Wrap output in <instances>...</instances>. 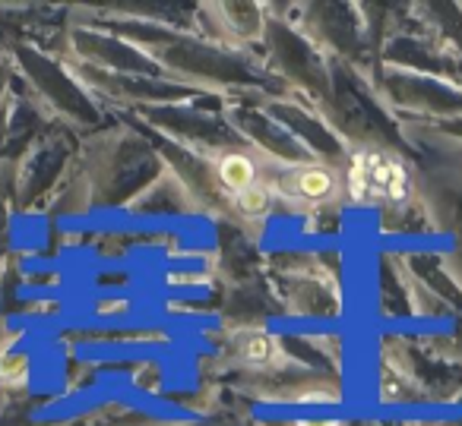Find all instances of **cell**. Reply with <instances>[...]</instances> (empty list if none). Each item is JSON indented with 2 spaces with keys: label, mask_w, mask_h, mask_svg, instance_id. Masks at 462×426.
<instances>
[{
  "label": "cell",
  "mask_w": 462,
  "mask_h": 426,
  "mask_svg": "<svg viewBox=\"0 0 462 426\" xmlns=\"http://www.w3.org/2000/svg\"><path fill=\"white\" fill-rule=\"evenodd\" d=\"M342 184L346 196L358 205H402L411 196L409 165L396 152L380 146L355 149Z\"/></svg>",
  "instance_id": "obj_1"
},
{
  "label": "cell",
  "mask_w": 462,
  "mask_h": 426,
  "mask_svg": "<svg viewBox=\"0 0 462 426\" xmlns=\"http://www.w3.org/2000/svg\"><path fill=\"white\" fill-rule=\"evenodd\" d=\"M276 199H289L298 205H329L346 193L342 174L320 161H308V165H295L276 180H270Z\"/></svg>",
  "instance_id": "obj_2"
},
{
  "label": "cell",
  "mask_w": 462,
  "mask_h": 426,
  "mask_svg": "<svg viewBox=\"0 0 462 426\" xmlns=\"http://www.w3.org/2000/svg\"><path fill=\"white\" fill-rule=\"evenodd\" d=\"M231 354L245 367L257 369V373H270L285 363V348L273 331L263 329H245L231 338Z\"/></svg>",
  "instance_id": "obj_3"
},
{
  "label": "cell",
  "mask_w": 462,
  "mask_h": 426,
  "mask_svg": "<svg viewBox=\"0 0 462 426\" xmlns=\"http://www.w3.org/2000/svg\"><path fill=\"white\" fill-rule=\"evenodd\" d=\"M216 180L231 199V196H238V193H245L247 186L257 184L260 168L247 152H225V155H218V161H216Z\"/></svg>",
  "instance_id": "obj_4"
},
{
  "label": "cell",
  "mask_w": 462,
  "mask_h": 426,
  "mask_svg": "<svg viewBox=\"0 0 462 426\" xmlns=\"http://www.w3.org/2000/svg\"><path fill=\"white\" fill-rule=\"evenodd\" d=\"M231 205H235L245 218H266L273 212V205H276V193H273L270 180L260 177L257 184L247 186L245 193L231 196Z\"/></svg>",
  "instance_id": "obj_5"
},
{
  "label": "cell",
  "mask_w": 462,
  "mask_h": 426,
  "mask_svg": "<svg viewBox=\"0 0 462 426\" xmlns=\"http://www.w3.org/2000/svg\"><path fill=\"white\" fill-rule=\"evenodd\" d=\"M29 369H32L29 354H23V350H0V385L4 388L26 385Z\"/></svg>",
  "instance_id": "obj_6"
},
{
  "label": "cell",
  "mask_w": 462,
  "mask_h": 426,
  "mask_svg": "<svg viewBox=\"0 0 462 426\" xmlns=\"http://www.w3.org/2000/svg\"><path fill=\"white\" fill-rule=\"evenodd\" d=\"M298 426H339V423L329 417H308V420H298Z\"/></svg>",
  "instance_id": "obj_7"
}]
</instances>
